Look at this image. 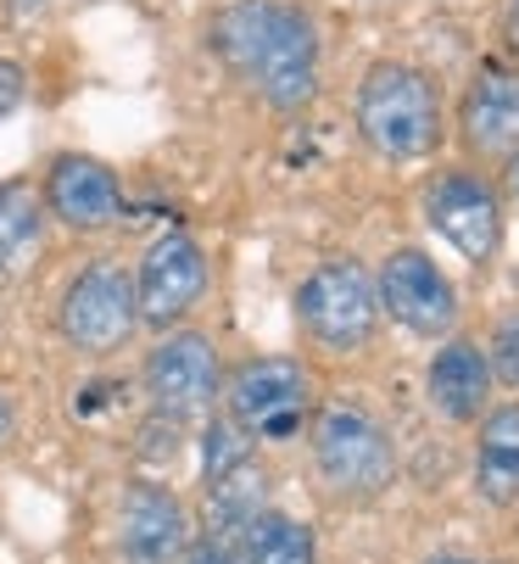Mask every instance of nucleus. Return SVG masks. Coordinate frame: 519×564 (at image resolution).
I'll return each instance as SVG.
<instances>
[{"instance_id": "aec40b11", "label": "nucleus", "mask_w": 519, "mask_h": 564, "mask_svg": "<svg viewBox=\"0 0 519 564\" xmlns=\"http://www.w3.org/2000/svg\"><path fill=\"white\" fill-rule=\"evenodd\" d=\"M480 347H486V364H491V386L519 397V307L497 313V325Z\"/></svg>"}, {"instance_id": "20e7f679", "label": "nucleus", "mask_w": 519, "mask_h": 564, "mask_svg": "<svg viewBox=\"0 0 519 564\" xmlns=\"http://www.w3.org/2000/svg\"><path fill=\"white\" fill-rule=\"evenodd\" d=\"M296 325L313 347L346 358V352H364L380 330V302H375V274L358 258H324L302 274L296 296Z\"/></svg>"}, {"instance_id": "f8f14e48", "label": "nucleus", "mask_w": 519, "mask_h": 564, "mask_svg": "<svg viewBox=\"0 0 519 564\" xmlns=\"http://www.w3.org/2000/svg\"><path fill=\"white\" fill-rule=\"evenodd\" d=\"M453 134L469 156V169L508 163L519 151V67L486 62L469 73V85L458 90V107H453Z\"/></svg>"}, {"instance_id": "a211bd4d", "label": "nucleus", "mask_w": 519, "mask_h": 564, "mask_svg": "<svg viewBox=\"0 0 519 564\" xmlns=\"http://www.w3.org/2000/svg\"><path fill=\"white\" fill-rule=\"evenodd\" d=\"M240 564H318V536L307 520L285 514V509H263L251 514L235 536H229Z\"/></svg>"}, {"instance_id": "ddd939ff", "label": "nucleus", "mask_w": 519, "mask_h": 564, "mask_svg": "<svg viewBox=\"0 0 519 564\" xmlns=\"http://www.w3.org/2000/svg\"><path fill=\"white\" fill-rule=\"evenodd\" d=\"M191 542V514L162 480H129L118 503V547L129 564H180Z\"/></svg>"}, {"instance_id": "6e6552de", "label": "nucleus", "mask_w": 519, "mask_h": 564, "mask_svg": "<svg viewBox=\"0 0 519 564\" xmlns=\"http://www.w3.org/2000/svg\"><path fill=\"white\" fill-rule=\"evenodd\" d=\"M375 302L380 318H391L397 330L419 336V341H447L458 336V285L447 280V269L430 258L424 247H391L375 269Z\"/></svg>"}, {"instance_id": "f3484780", "label": "nucleus", "mask_w": 519, "mask_h": 564, "mask_svg": "<svg viewBox=\"0 0 519 564\" xmlns=\"http://www.w3.org/2000/svg\"><path fill=\"white\" fill-rule=\"evenodd\" d=\"M263 509H274V503H269V469H263L257 453H246L240 464H229L224 475L207 480V536L229 542L251 514H263Z\"/></svg>"}, {"instance_id": "9b49d317", "label": "nucleus", "mask_w": 519, "mask_h": 564, "mask_svg": "<svg viewBox=\"0 0 519 564\" xmlns=\"http://www.w3.org/2000/svg\"><path fill=\"white\" fill-rule=\"evenodd\" d=\"M40 202H45V218H56L73 235H101L129 213L118 169L90 151H56L40 174Z\"/></svg>"}, {"instance_id": "2eb2a0df", "label": "nucleus", "mask_w": 519, "mask_h": 564, "mask_svg": "<svg viewBox=\"0 0 519 564\" xmlns=\"http://www.w3.org/2000/svg\"><path fill=\"white\" fill-rule=\"evenodd\" d=\"M475 492L491 509L519 503V397L491 402L475 420Z\"/></svg>"}, {"instance_id": "0eeeda50", "label": "nucleus", "mask_w": 519, "mask_h": 564, "mask_svg": "<svg viewBox=\"0 0 519 564\" xmlns=\"http://www.w3.org/2000/svg\"><path fill=\"white\" fill-rule=\"evenodd\" d=\"M56 330L73 352L84 358H112L134 341L140 330V313H134V280L118 258H96V263H84L62 302H56Z\"/></svg>"}, {"instance_id": "423d86ee", "label": "nucleus", "mask_w": 519, "mask_h": 564, "mask_svg": "<svg viewBox=\"0 0 519 564\" xmlns=\"http://www.w3.org/2000/svg\"><path fill=\"white\" fill-rule=\"evenodd\" d=\"M140 391H145L156 420H173V425L207 420L218 409V397H224L218 341L207 330H191V325L156 336V347L140 364Z\"/></svg>"}, {"instance_id": "393cba45", "label": "nucleus", "mask_w": 519, "mask_h": 564, "mask_svg": "<svg viewBox=\"0 0 519 564\" xmlns=\"http://www.w3.org/2000/svg\"><path fill=\"white\" fill-rule=\"evenodd\" d=\"M0 7H7L12 23H29V18H40V12L51 7V0H0Z\"/></svg>"}, {"instance_id": "9d476101", "label": "nucleus", "mask_w": 519, "mask_h": 564, "mask_svg": "<svg viewBox=\"0 0 519 564\" xmlns=\"http://www.w3.org/2000/svg\"><path fill=\"white\" fill-rule=\"evenodd\" d=\"M318 23L307 7L296 0H280L274 7V29L263 40V56L251 67V90L274 118H296L318 101Z\"/></svg>"}, {"instance_id": "5701e85b", "label": "nucleus", "mask_w": 519, "mask_h": 564, "mask_svg": "<svg viewBox=\"0 0 519 564\" xmlns=\"http://www.w3.org/2000/svg\"><path fill=\"white\" fill-rule=\"evenodd\" d=\"M497 40L508 45V56H519V0H502L497 7Z\"/></svg>"}, {"instance_id": "bb28decb", "label": "nucleus", "mask_w": 519, "mask_h": 564, "mask_svg": "<svg viewBox=\"0 0 519 564\" xmlns=\"http://www.w3.org/2000/svg\"><path fill=\"white\" fill-rule=\"evenodd\" d=\"M424 564H480V558H469V553H436V558H424Z\"/></svg>"}, {"instance_id": "f257e3e1", "label": "nucleus", "mask_w": 519, "mask_h": 564, "mask_svg": "<svg viewBox=\"0 0 519 564\" xmlns=\"http://www.w3.org/2000/svg\"><path fill=\"white\" fill-rule=\"evenodd\" d=\"M353 129L380 163H424V156H436L447 140L442 78L402 56L369 62L353 96Z\"/></svg>"}, {"instance_id": "39448f33", "label": "nucleus", "mask_w": 519, "mask_h": 564, "mask_svg": "<svg viewBox=\"0 0 519 564\" xmlns=\"http://www.w3.org/2000/svg\"><path fill=\"white\" fill-rule=\"evenodd\" d=\"M419 207H424V224L436 229L469 269H491L497 263L508 218H502V191L480 169H469V163L436 169L424 180Z\"/></svg>"}, {"instance_id": "4be33fe9", "label": "nucleus", "mask_w": 519, "mask_h": 564, "mask_svg": "<svg viewBox=\"0 0 519 564\" xmlns=\"http://www.w3.org/2000/svg\"><path fill=\"white\" fill-rule=\"evenodd\" d=\"M180 564H240V558H235V547L218 542V536H191L185 553H180Z\"/></svg>"}, {"instance_id": "4468645a", "label": "nucleus", "mask_w": 519, "mask_h": 564, "mask_svg": "<svg viewBox=\"0 0 519 564\" xmlns=\"http://www.w3.org/2000/svg\"><path fill=\"white\" fill-rule=\"evenodd\" d=\"M491 364H486V347L475 336H447L436 341L424 364V402L436 409L447 425H475L486 409H491Z\"/></svg>"}, {"instance_id": "6ab92c4d", "label": "nucleus", "mask_w": 519, "mask_h": 564, "mask_svg": "<svg viewBox=\"0 0 519 564\" xmlns=\"http://www.w3.org/2000/svg\"><path fill=\"white\" fill-rule=\"evenodd\" d=\"M45 224L51 218L34 180H0V280H18L34 263Z\"/></svg>"}, {"instance_id": "412c9836", "label": "nucleus", "mask_w": 519, "mask_h": 564, "mask_svg": "<svg viewBox=\"0 0 519 564\" xmlns=\"http://www.w3.org/2000/svg\"><path fill=\"white\" fill-rule=\"evenodd\" d=\"M23 101H29V67L12 62V56H0V118H12Z\"/></svg>"}, {"instance_id": "7ed1b4c3", "label": "nucleus", "mask_w": 519, "mask_h": 564, "mask_svg": "<svg viewBox=\"0 0 519 564\" xmlns=\"http://www.w3.org/2000/svg\"><path fill=\"white\" fill-rule=\"evenodd\" d=\"M313 375L302 369V358L285 352H263L246 358L235 375H224V397L218 414L257 447V442H291L307 431L313 420Z\"/></svg>"}, {"instance_id": "b1692460", "label": "nucleus", "mask_w": 519, "mask_h": 564, "mask_svg": "<svg viewBox=\"0 0 519 564\" xmlns=\"http://www.w3.org/2000/svg\"><path fill=\"white\" fill-rule=\"evenodd\" d=\"M12 436H18V402L0 391V447H12Z\"/></svg>"}, {"instance_id": "a878e982", "label": "nucleus", "mask_w": 519, "mask_h": 564, "mask_svg": "<svg viewBox=\"0 0 519 564\" xmlns=\"http://www.w3.org/2000/svg\"><path fill=\"white\" fill-rule=\"evenodd\" d=\"M502 185H508V196L519 202V151H513L508 163H502Z\"/></svg>"}, {"instance_id": "1a4fd4ad", "label": "nucleus", "mask_w": 519, "mask_h": 564, "mask_svg": "<svg viewBox=\"0 0 519 564\" xmlns=\"http://www.w3.org/2000/svg\"><path fill=\"white\" fill-rule=\"evenodd\" d=\"M129 280H134L140 325L167 336V330H180L185 318L202 307V296L213 285V258H207V247L191 229H167V235H156L151 247L140 252Z\"/></svg>"}, {"instance_id": "dca6fc26", "label": "nucleus", "mask_w": 519, "mask_h": 564, "mask_svg": "<svg viewBox=\"0 0 519 564\" xmlns=\"http://www.w3.org/2000/svg\"><path fill=\"white\" fill-rule=\"evenodd\" d=\"M274 7L280 0H229V7H218L213 23H207V51L224 62L229 78H240V85H251V67H257L263 40L274 29Z\"/></svg>"}, {"instance_id": "f03ea898", "label": "nucleus", "mask_w": 519, "mask_h": 564, "mask_svg": "<svg viewBox=\"0 0 519 564\" xmlns=\"http://www.w3.org/2000/svg\"><path fill=\"white\" fill-rule=\"evenodd\" d=\"M302 436H307V458H313L318 487L335 503H375L380 492H391L397 442L364 402H353V397L318 402Z\"/></svg>"}]
</instances>
